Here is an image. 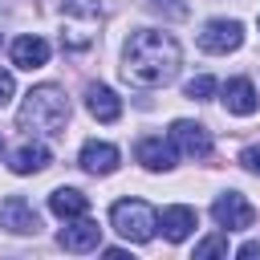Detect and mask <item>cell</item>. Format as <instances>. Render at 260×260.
<instances>
[{
	"label": "cell",
	"mask_w": 260,
	"mask_h": 260,
	"mask_svg": "<svg viewBox=\"0 0 260 260\" xmlns=\"http://www.w3.org/2000/svg\"><path fill=\"white\" fill-rule=\"evenodd\" d=\"M207 256H228V236H207L195 244V260H207Z\"/></svg>",
	"instance_id": "cell-19"
},
{
	"label": "cell",
	"mask_w": 260,
	"mask_h": 260,
	"mask_svg": "<svg viewBox=\"0 0 260 260\" xmlns=\"http://www.w3.org/2000/svg\"><path fill=\"white\" fill-rule=\"evenodd\" d=\"M138 162L146 171H171L175 167V142L171 138H142L138 142Z\"/></svg>",
	"instance_id": "cell-14"
},
{
	"label": "cell",
	"mask_w": 260,
	"mask_h": 260,
	"mask_svg": "<svg viewBox=\"0 0 260 260\" xmlns=\"http://www.w3.org/2000/svg\"><path fill=\"white\" fill-rule=\"evenodd\" d=\"M240 162H244V171L260 175V146H244V150H240Z\"/></svg>",
	"instance_id": "cell-21"
},
{
	"label": "cell",
	"mask_w": 260,
	"mask_h": 260,
	"mask_svg": "<svg viewBox=\"0 0 260 260\" xmlns=\"http://www.w3.org/2000/svg\"><path fill=\"white\" fill-rule=\"evenodd\" d=\"M191 102H207L211 93H215V77H207V73H199V77H191L187 81V89H183Z\"/></svg>",
	"instance_id": "cell-18"
},
{
	"label": "cell",
	"mask_w": 260,
	"mask_h": 260,
	"mask_svg": "<svg viewBox=\"0 0 260 260\" xmlns=\"http://www.w3.org/2000/svg\"><path fill=\"white\" fill-rule=\"evenodd\" d=\"M236 256H240V260H256V256H260V244L252 240V244H244V248H236Z\"/></svg>",
	"instance_id": "cell-23"
},
{
	"label": "cell",
	"mask_w": 260,
	"mask_h": 260,
	"mask_svg": "<svg viewBox=\"0 0 260 260\" xmlns=\"http://www.w3.org/2000/svg\"><path fill=\"white\" fill-rule=\"evenodd\" d=\"M223 106H228V114H240V118L256 114V110H260L256 85H252L248 77H232V81L223 85Z\"/></svg>",
	"instance_id": "cell-10"
},
{
	"label": "cell",
	"mask_w": 260,
	"mask_h": 260,
	"mask_svg": "<svg viewBox=\"0 0 260 260\" xmlns=\"http://www.w3.org/2000/svg\"><path fill=\"white\" fill-rule=\"evenodd\" d=\"M16 122L28 134H65V122H69V98H65V89L61 85H37V89H28Z\"/></svg>",
	"instance_id": "cell-2"
},
{
	"label": "cell",
	"mask_w": 260,
	"mask_h": 260,
	"mask_svg": "<svg viewBox=\"0 0 260 260\" xmlns=\"http://www.w3.org/2000/svg\"><path fill=\"white\" fill-rule=\"evenodd\" d=\"M110 223H114V232H118L122 240L146 244V240L154 236V228H158V215H154V207L142 203V199H118V203L110 207Z\"/></svg>",
	"instance_id": "cell-3"
},
{
	"label": "cell",
	"mask_w": 260,
	"mask_h": 260,
	"mask_svg": "<svg viewBox=\"0 0 260 260\" xmlns=\"http://www.w3.org/2000/svg\"><path fill=\"white\" fill-rule=\"evenodd\" d=\"M0 150H4V138H0Z\"/></svg>",
	"instance_id": "cell-24"
},
{
	"label": "cell",
	"mask_w": 260,
	"mask_h": 260,
	"mask_svg": "<svg viewBox=\"0 0 260 260\" xmlns=\"http://www.w3.org/2000/svg\"><path fill=\"white\" fill-rule=\"evenodd\" d=\"M171 142H175V150L187 154V158H207V154H211V134H207V126L187 122V118L171 122Z\"/></svg>",
	"instance_id": "cell-6"
},
{
	"label": "cell",
	"mask_w": 260,
	"mask_h": 260,
	"mask_svg": "<svg viewBox=\"0 0 260 260\" xmlns=\"http://www.w3.org/2000/svg\"><path fill=\"white\" fill-rule=\"evenodd\" d=\"M57 244H61L65 252H93V248H102V228H98V219H89V215H73V219H65V228L57 232Z\"/></svg>",
	"instance_id": "cell-5"
},
{
	"label": "cell",
	"mask_w": 260,
	"mask_h": 260,
	"mask_svg": "<svg viewBox=\"0 0 260 260\" xmlns=\"http://www.w3.org/2000/svg\"><path fill=\"white\" fill-rule=\"evenodd\" d=\"M16 93V81H12V73H4L0 69V106H8V98Z\"/></svg>",
	"instance_id": "cell-22"
},
{
	"label": "cell",
	"mask_w": 260,
	"mask_h": 260,
	"mask_svg": "<svg viewBox=\"0 0 260 260\" xmlns=\"http://www.w3.org/2000/svg\"><path fill=\"white\" fill-rule=\"evenodd\" d=\"M211 215H215V223H219L223 232H244V228H252L256 207H252L240 191H223V195L211 203Z\"/></svg>",
	"instance_id": "cell-4"
},
{
	"label": "cell",
	"mask_w": 260,
	"mask_h": 260,
	"mask_svg": "<svg viewBox=\"0 0 260 260\" xmlns=\"http://www.w3.org/2000/svg\"><path fill=\"white\" fill-rule=\"evenodd\" d=\"M77 162L89 175H114L118 171V146H110V142H85Z\"/></svg>",
	"instance_id": "cell-13"
},
{
	"label": "cell",
	"mask_w": 260,
	"mask_h": 260,
	"mask_svg": "<svg viewBox=\"0 0 260 260\" xmlns=\"http://www.w3.org/2000/svg\"><path fill=\"white\" fill-rule=\"evenodd\" d=\"M244 45V24L240 20H207L199 32V49L207 53H232Z\"/></svg>",
	"instance_id": "cell-7"
},
{
	"label": "cell",
	"mask_w": 260,
	"mask_h": 260,
	"mask_svg": "<svg viewBox=\"0 0 260 260\" xmlns=\"http://www.w3.org/2000/svg\"><path fill=\"white\" fill-rule=\"evenodd\" d=\"M179 61H183V53H179V41L171 32L138 28V32H130V41L122 49V77L134 81V85L154 89V85L175 81Z\"/></svg>",
	"instance_id": "cell-1"
},
{
	"label": "cell",
	"mask_w": 260,
	"mask_h": 260,
	"mask_svg": "<svg viewBox=\"0 0 260 260\" xmlns=\"http://www.w3.org/2000/svg\"><path fill=\"white\" fill-rule=\"evenodd\" d=\"M12 65L16 69H41V65H49V41L45 37H16L12 41Z\"/></svg>",
	"instance_id": "cell-11"
},
{
	"label": "cell",
	"mask_w": 260,
	"mask_h": 260,
	"mask_svg": "<svg viewBox=\"0 0 260 260\" xmlns=\"http://www.w3.org/2000/svg\"><path fill=\"white\" fill-rule=\"evenodd\" d=\"M195 223H199V215L187 207V203H175V207H162V215H158V228H162V236L171 240V244H183L191 232H195Z\"/></svg>",
	"instance_id": "cell-9"
},
{
	"label": "cell",
	"mask_w": 260,
	"mask_h": 260,
	"mask_svg": "<svg viewBox=\"0 0 260 260\" xmlns=\"http://www.w3.org/2000/svg\"><path fill=\"white\" fill-rule=\"evenodd\" d=\"M0 228H8V232H16V236H28V232L41 228V219H37V211H32V203H28L24 195H8V199L0 203Z\"/></svg>",
	"instance_id": "cell-8"
},
{
	"label": "cell",
	"mask_w": 260,
	"mask_h": 260,
	"mask_svg": "<svg viewBox=\"0 0 260 260\" xmlns=\"http://www.w3.org/2000/svg\"><path fill=\"white\" fill-rule=\"evenodd\" d=\"M53 162V154H49V146L45 142H24L16 154H12V175H37V171H45Z\"/></svg>",
	"instance_id": "cell-15"
},
{
	"label": "cell",
	"mask_w": 260,
	"mask_h": 260,
	"mask_svg": "<svg viewBox=\"0 0 260 260\" xmlns=\"http://www.w3.org/2000/svg\"><path fill=\"white\" fill-rule=\"evenodd\" d=\"M61 16H85V20H98V16H102V0H61Z\"/></svg>",
	"instance_id": "cell-17"
},
{
	"label": "cell",
	"mask_w": 260,
	"mask_h": 260,
	"mask_svg": "<svg viewBox=\"0 0 260 260\" xmlns=\"http://www.w3.org/2000/svg\"><path fill=\"white\" fill-rule=\"evenodd\" d=\"M146 4L162 16H187V4H179V0H146Z\"/></svg>",
	"instance_id": "cell-20"
},
{
	"label": "cell",
	"mask_w": 260,
	"mask_h": 260,
	"mask_svg": "<svg viewBox=\"0 0 260 260\" xmlns=\"http://www.w3.org/2000/svg\"><path fill=\"white\" fill-rule=\"evenodd\" d=\"M49 211L57 219H73V215H85L89 211V195H81L77 187H57L49 195Z\"/></svg>",
	"instance_id": "cell-16"
},
{
	"label": "cell",
	"mask_w": 260,
	"mask_h": 260,
	"mask_svg": "<svg viewBox=\"0 0 260 260\" xmlns=\"http://www.w3.org/2000/svg\"><path fill=\"white\" fill-rule=\"evenodd\" d=\"M85 110H89L98 122H118V118H122V98H118L110 85H89V89H85Z\"/></svg>",
	"instance_id": "cell-12"
}]
</instances>
